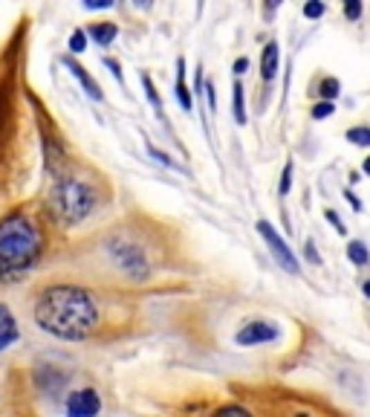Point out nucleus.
I'll return each mask as SVG.
<instances>
[{
  "mask_svg": "<svg viewBox=\"0 0 370 417\" xmlns=\"http://www.w3.org/2000/svg\"><path fill=\"white\" fill-rule=\"evenodd\" d=\"M32 319L61 342H90L102 328V301L84 284L55 281L41 287L32 301Z\"/></svg>",
  "mask_w": 370,
  "mask_h": 417,
  "instance_id": "obj_1",
  "label": "nucleus"
},
{
  "mask_svg": "<svg viewBox=\"0 0 370 417\" xmlns=\"http://www.w3.org/2000/svg\"><path fill=\"white\" fill-rule=\"evenodd\" d=\"M46 252V232L29 208H12L0 218V284H18Z\"/></svg>",
  "mask_w": 370,
  "mask_h": 417,
  "instance_id": "obj_2",
  "label": "nucleus"
},
{
  "mask_svg": "<svg viewBox=\"0 0 370 417\" xmlns=\"http://www.w3.org/2000/svg\"><path fill=\"white\" fill-rule=\"evenodd\" d=\"M95 208H99V188L90 180L75 177L73 171L53 180L50 195H46V215L53 218L55 227L73 229L78 223H84Z\"/></svg>",
  "mask_w": 370,
  "mask_h": 417,
  "instance_id": "obj_3",
  "label": "nucleus"
},
{
  "mask_svg": "<svg viewBox=\"0 0 370 417\" xmlns=\"http://www.w3.org/2000/svg\"><path fill=\"white\" fill-rule=\"evenodd\" d=\"M104 255L124 278L131 281H148L151 278V255L142 247V240H136L127 232H110L104 238Z\"/></svg>",
  "mask_w": 370,
  "mask_h": 417,
  "instance_id": "obj_4",
  "label": "nucleus"
},
{
  "mask_svg": "<svg viewBox=\"0 0 370 417\" xmlns=\"http://www.w3.org/2000/svg\"><path fill=\"white\" fill-rule=\"evenodd\" d=\"M257 232H261V238L266 240V247H269V252H272V258L278 261V267L286 269L289 276H298V272H301L298 258L293 255V249L286 247V240L278 235V229L272 227V223H266V220H257Z\"/></svg>",
  "mask_w": 370,
  "mask_h": 417,
  "instance_id": "obj_5",
  "label": "nucleus"
},
{
  "mask_svg": "<svg viewBox=\"0 0 370 417\" xmlns=\"http://www.w3.org/2000/svg\"><path fill=\"white\" fill-rule=\"evenodd\" d=\"M67 417H99L102 414V394L95 389H75L64 400Z\"/></svg>",
  "mask_w": 370,
  "mask_h": 417,
  "instance_id": "obj_6",
  "label": "nucleus"
},
{
  "mask_svg": "<svg viewBox=\"0 0 370 417\" xmlns=\"http://www.w3.org/2000/svg\"><path fill=\"white\" fill-rule=\"evenodd\" d=\"M278 339V328L272 322H249L237 330L234 342L243 345V348H252V345H263V342H275Z\"/></svg>",
  "mask_w": 370,
  "mask_h": 417,
  "instance_id": "obj_7",
  "label": "nucleus"
},
{
  "mask_svg": "<svg viewBox=\"0 0 370 417\" xmlns=\"http://www.w3.org/2000/svg\"><path fill=\"white\" fill-rule=\"evenodd\" d=\"M21 339V328H18V319L9 310V304L0 301V354L6 348H12L15 342Z\"/></svg>",
  "mask_w": 370,
  "mask_h": 417,
  "instance_id": "obj_8",
  "label": "nucleus"
},
{
  "mask_svg": "<svg viewBox=\"0 0 370 417\" xmlns=\"http://www.w3.org/2000/svg\"><path fill=\"white\" fill-rule=\"evenodd\" d=\"M64 67L70 70V76H75V78H78V85L84 87V93L90 96L93 102H102V99H104V93H102L99 82H95V78H93V76H90V73L82 67V64L75 61V58H70V55H67V58H64Z\"/></svg>",
  "mask_w": 370,
  "mask_h": 417,
  "instance_id": "obj_9",
  "label": "nucleus"
},
{
  "mask_svg": "<svg viewBox=\"0 0 370 417\" xmlns=\"http://www.w3.org/2000/svg\"><path fill=\"white\" fill-rule=\"evenodd\" d=\"M174 93H176V102L185 114L194 110V99H191V90L185 85V58H176V82H174Z\"/></svg>",
  "mask_w": 370,
  "mask_h": 417,
  "instance_id": "obj_10",
  "label": "nucleus"
},
{
  "mask_svg": "<svg viewBox=\"0 0 370 417\" xmlns=\"http://www.w3.org/2000/svg\"><path fill=\"white\" fill-rule=\"evenodd\" d=\"M278 61H281L278 44L269 41V44L263 46V55H261V76H263V82H272V78L278 76Z\"/></svg>",
  "mask_w": 370,
  "mask_h": 417,
  "instance_id": "obj_11",
  "label": "nucleus"
},
{
  "mask_svg": "<svg viewBox=\"0 0 370 417\" xmlns=\"http://www.w3.org/2000/svg\"><path fill=\"white\" fill-rule=\"evenodd\" d=\"M87 32V38H93L99 46H110L116 41V35H119V26L116 24H110V21H99V24H93L90 29H84Z\"/></svg>",
  "mask_w": 370,
  "mask_h": 417,
  "instance_id": "obj_12",
  "label": "nucleus"
},
{
  "mask_svg": "<svg viewBox=\"0 0 370 417\" xmlns=\"http://www.w3.org/2000/svg\"><path fill=\"white\" fill-rule=\"evenodd\" d=\"M142 87H145V96H148V102L154 105V110H156V116L163 119L165 116V105H163V99H159V93H156V85H154V78L145 73L142 76Z\"/></svg>",
  "mask_w": 370,
  "mask_h": 417,
  "instance_id": "obj_13",
  "label": "nucleus"
},
{
  "mask_svg": "<svg viewBox=\"0 0 370 417\" xmlns=\"http://www.w3.org/2000/svg\"><path fill=\"white\" fill-rule=\"evenodd\" d=\"M232 107H234V122L246 125V102H243V85L234 82L232 87Z\"/></svg>",
  "mask_w": 370,
  "mask_h": 417,
  "instance_id": "obj_14",
  "label": "nucleus"
},
{
  "mask_svg": "<svg viewBox=\"0 0 370 417\" xmlns=\"http://www.w3.org/2000/svg\"><path fill=\"white\" fill-rule=\"evenodd\" d=\"M347 255H350V261H353V264H359V267L370 261L367 247H364V244H359V240H350V244H347Z\"/></svg>",
  "mask_w": 370,
  "mask_h": 417,
  "instance_id": "obj_15",
  "label": "nucleus"
},
{
  "mask_svg": "<svg viewBox=\"0 0 370 417\" xmlns=\"http://www.w3.org/2000/svg\"><path fill=\"white\" fill-rule=\"evenodd\" d=\"M87 50V32L84 29H73V35H70V53L73 55H82Z\"/></svg>",
  "mask_w": 370,
  "mask_h": 417,
  "instance_id": "obj_16",
  "label": "nucleus"
},
{
  "mask_svg": "<svg viewBox=\"0 0 370 417\" xmlns=\"http://www.w3.org/2000/svg\"><path fill=\"white\" fill-rule=\"evenodd\" d=\"M339 82H335V78H324V82H321V87H318V96H321V99H324V102H333L335 99V96H339Z\"/></svg>",
  "mask_w": 370,
  "mask_h": 417,
  "instance_id": "obj_17",
  "label": "nucleus"
},
{
  "mask_svg": "<svg viewBox=\"0 0 370 417\" xmlns=\"http://www.w3.org/2000/svg\"><path fill=\"white\" fill-rule=\"evenodd\" d=\"M212 417H252V411L249 409H243V406H220L217 411H212Z\"/></svg>",
  "mask_w": 370,
  "mask_h": 417,
  "instance_id": "obj_18",
  "label": "nucleus"
},
{
  "mask_svg": "<svg viewBox=\"0 0 370 417\" xmlns=\"http://www.w3.org/2000/svg\"><path fill=\"white\" fill-rule=\"evenodd\" d=\"M347 139L353 145H370V127H350Z\"/></svg>",
  "mask_w": 370,
  "mask_h": 417,
  "instance_id": "obj_19",
  "label": "nucleus"
},
{
  "mask_svg": "<svg viewBox=\"0 0 370 417\" xmlns=\"http://www.w3.org/2000/svg\"><path fill=\"white\" fill-rule=\"evenodd\" d=\"M289 188H293V163H286V166H284V174H281V186H278V191H281V195H289Z\"/></svg>",
  "mask_w": 370,
  "mask_h": 417,
  "instance_id": "obj_20",
  "label": "nucleus"
},
{
  "mask_svg": "<svg viewBox=\"0 0 370 417\" xmlns=\"http://www.w3.org/2000/svg\"><path fill=\"white\" fill-rule=\"evenodd\" d=\"M304 15H307V18H321V15H324V3L310 0V3H304Z\"/></svg>",
  "mask_w": 370,
  "mask_h": 417,
  "instance_id": "obj_21",
  "label": "nucleus"
},
{
  "mask_svg": "<svg viewBox=\"0 0 370 417\" xmlns=\"http://www.w3.org/2000/svg\"><path fill=\"white\" fill-rule=\"evenodd\" d=\"M104 67L110 70V73H113V78H116V82L124 87V76H122V67H119V61L116 58H104Z\"/></svg>",
  "mask_w": 370,
  "mask_h": 417,
  "instance_id": "obj_22",
  "label": "nucleus"
},
{
  "mask_svg": "<svg viewBox=\"0 0 370 417\" xmlns=\"http://www.w3.org/2000/svg\"><path fill=\"white\" fill-rule=\"evenodd\" d=\"M148 154H151L154 159H159V163H163V166H168V168H176V163H174V159H171L168 154H163V151H159V148H154V145H148Z\"/></svg>",
  "mask_w": 370,
  "mask_h": 417,
  "instance_id": "obj_23",
  "label": "nucleus"
},
{
  "mask_svg": "<svg viewBox=\"0 0 370 417\" xmlns=\"http://www.w3.org/2000/svg\"><path fill=\"white\" fill-rule=\"evenodd\" d=\"M344 15H347L350 21H356L359 15H362V3H359V0H347V3H344Z\"/></svg>",
  "mask_w": 370,
  "mask_h": 417,
  "instance_id": "obj_24",
  "label": "nucleus"
},
{
  "mask_svg": "<svg viewBox=\"0 0 370 417\" xmlns=\"http://www.w3.org/2000/svg\"><path fill=\"white\" fill-rule=\"evenodd\" d=\"M330 114H333V102H321V105L313 107V116L315 119H327Z\"/></svg>",
  "mask_w": 370,
  "mask_h": 417,
  "instance_id": "obj_25",
  "label": "nucleus"
},
{
  "mask_svg": "<svg viewBox=\"0 0 370 417\" xmlns=\"http://www.w3.org/2000/svg\"><path fill=\"white\" fill-rule=\"evenodd\" d=\"M113 0H84V9H110Z\"/></svg>",
  "mask_w": 370,
  "mask_h": 417,
  "instance_id": "obj_26",
  "label": "nucleus"
},
{
  "mask_svg": "<svg viewBox=\"0 0 370 417\" xmlns=\"http://www.w3.org/2000/svg\"><path fill=\"white\" fill-rule=\"evenodd\" d=\"M324 218H327V220H330V223H333V227H335V229H339V232H344V223L339 220V215H335V212H333V208H327V212H324Z\"/></svg>",
  "mask_w": 370,
  "mask_h": 417,
  "instance_id": "obj_27",
  "label": "nucleus"
},
{
  "mask_svg": "<svg viewBox=\"0 0 370 417\" xmlns=\"http://www.w3.org/2000/svg\"><path fill=\"white\" fill-rule=\"evenodd\" d=\"M249 70V58H237L234 61V76H243Z\"/></svg>",
  "mask_w": 370,
  "mask_h": 417,
  "instance_id": "obj_28",
  "label": "nucleus"
},
{
  "mask_svg": "<svg viewBox=\"0 0 370 417\" xmlns=\"http://www.w3.org/2000/svg\"><path fill=\"white\" fill-rule=\"evenodd\" d=\"M304 249H307V258H310L313 264H321V258H318V252H315V244H313V240H307V247H304Z\"/></svg>",
  "mask_w": 370,
  "mask_h": 417,
  "instance_id": "obj_29",
  "label": "nucleus"
},
{
  "mask_svg": "<svg viewBox=\"0 0 370 417\" xmlns=\"http://www.w3.org/2000/svg\"><path fill=\"white\" fill-rule=\"evenodd\" d=\"M362 290H364V296L370 299V281H364V287H362Z\"/></svg>",
  "mask_w": 370,
  "mask_h": 417,
  "instance_id": "obj_30",
  "label": "nucleus"
},
{
  "mask_svg": "<svg viewBox=\"0 0 370 417\" xmlns=\"http://www.w3.org/2000/svg\"><path fill=\"white\" fill-rule=\"evenodd\" d=\"M364 171H367V174H370V157H367V159H364Z\"/></svg>",
  "mask_w": 370,
  "mask_h": 417,
  "instance_id": "obj_31",
  "label": "nucleus"
}]
</instances>
